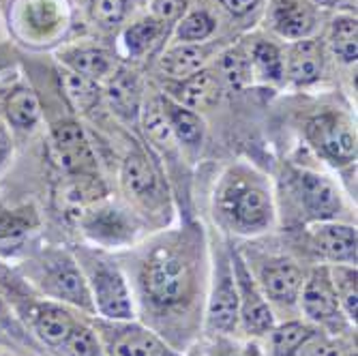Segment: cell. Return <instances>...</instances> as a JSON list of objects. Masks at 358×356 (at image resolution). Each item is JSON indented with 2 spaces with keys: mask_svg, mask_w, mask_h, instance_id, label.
Instances as JSON below:
<instances>
[{
  "mask_svg": "<svg viewBox=\"0 0 358 356\" xmlns=\"http://www.w3.org/2000/svg\"><path fill=\"white\" fill-rule=\"evenodd\" d=\"M221 356H232V354H221Z\"/></svg>",
  "mask_w": 358,
  "mask_h": 356,
  "instance_id": "cell-42",
  "label": "cell"
},
{
  "mask_svg": "<svg viewBox=\"0 0 358 356\" xmlns=\"http://www.w3.org/2000/svg\"><path fill=\"white\" fill-rule=\"evenodd\" d=\"M122 183L129 193H134L140 200L157 198L159 193V178L152 166L140 155H134L124 161L122 166Z\"/></svg>",
  "mask_w": 358,
  "mask_h": 356,
  "instance_id": "cell-16",
  "label": "cell"
},
{
  "mask_svg": "<svg viewBox=\"0 0 358 356\" xmlns=\"http://www.w3.org/2000/svg\"><path fill=\"white\" fill-rule=\"evenodd\" d=\"M238 318L241 311H238V290H236L234 273L230 264L223 262L208 305V327L219 333H230L236 329Z\"/></svg>",
  "mask_w": 358,
  "mask_h": 356,
  "instance_id": "cell-7",
  "label": "cell"
},
{
  "mask_svg": "<svg viewBox=\"0 0 358 356\" xmlns=\"http://www.w3.org/2000/svg\"><path fill=\"white\" fill-rule=\"evenodd\" d=\"M227 211L245 232L262 230L271 223V200L257 187H238L227 202Z\"/></svg>",
  "mask_w": 358,
  "mask_h": 356,
  "instance_id": "cell-9",
  "label": "cell"
},
{
  "mask_svg": "<svg viewBox=\"0 0 358 356\" xmlns=\"http://www.w3.org/2000/svg\"><path fill=\"white\" fill-rule=\"evenodd\" d=\"M60 82H62V88H64V94H67L69 104L76 110L86 112L99 101V86H96L94 80L80 76L76 71H64L60 76Z\"/></svg>",
  "mask_w": 358,
  "mask_h": 356,
  "instance_id": "cell-20",
  "label": "cell"
},
{
  "mask_svg": "<svg viewBox=\"0 0 358 356\" xmlns=\"http://www.w3.org/2000/svg\"><path fill=\"white\" fill-rule=\"evenodd\" d=\"M144 127H146V134H148L159 146H172V142H174V131H172V127H170V120H168L166 110L161 108L157 101H152V104L146 108Z\"/></svg>",
  "mask_w": 358,
  "mask_h": 356,
  "instance_id": "cell-29",
  "label": "cell"
},
{
  "mask_svg": "<svg viewBox=\"0 0 358 356\" xmlns=\"http://www.w3.org/2000/svg\"><path fill=\"white\" fill-rule=\"evenodd\" d=\"M88 232L103 243H122L129 236V228L118 211H99L86 223Z\"/></svg>",
  "mask_w": 358,
  "mask_h": 356,
  "instance_id": "cell-21",
  "label": "cell"
},
{
  "mask_svg": "<svg viewBox=\"0 0 358 356\" xmlns=\"http://www.w3.org/2000/svg\"><path fill=\"white\" fill-rule=\"evenodd\" d=\"M9 152H11V140H9V136H7L5 129L0 127V166H3L5 161H7Z\"/></svg>",
  "mask_w": 358,
  "mask_h": 356,
  "instance_id": "cell-40",
  "label": "cell"
},
{
  "mask_svg": "<svg viewBox=\"0 0 358 356\" xmlns=\"http://www.w3.org/2000/svg\"><path fill=\"white\" fill-rule=\"evenodd\" d=\"M45 287L48 292L60 301L73 303L82 309H92V294L88 281L80 273V269L69 260V257H58L50 266L45 275Z\"/></svg>",
  "mask_w": 358,
  "mask_h": 356,
  "instance_id": "cell-6",
  "label": "cell"
},
{
  "mask_svg": "<svg viewBox=\"0 0 358 356\" xmlns=\"http://www.w3.org/2000/svg\"><path fill=\"white\" fill-rule=\"evenodd\" d=\"M358 30H356V22L350 17H341L335 22L333 28V50L335 54L343 60V62H354L356 54H358Z\"/></svg>",
  "mask_w": 358,
  "mask_h": 356,
  "instance_id": "cell-28",
  "label": "cell"
},
{
  "mask_svg": "<svg viewBox=\"0 0 358 356\" xmlns=\"http://www.w3.org/2000/svg\"><path fill=\"white\" fill-rule=\"evenodd\" d=\"M311 243L333 262H356V230L350 225H320L311 236Z\"/></svg>",
  "mask_w": 358,
  "mask_h": 356,
  "instance_id": "cell-14",
  "label": "cell"
},
{
  "mask_svg": "<svg viewBox=\"0 0 358 356\" xmlns=\"http://www.w3.org/2000/svg\"><path fill=\"white\" fill-rule=\"evenodd\" d=\"M67 62L71 64V69L80 76H86L90 80H96L108 73L110 60L101 50H80L71 52L67 56Z\"/></svg>",
  "mask_w": 358,
  "mask_h": 356,
  "instance_id": "cell-27",
  "label": "cell"
},
{
  "mask_svg": "<svg viewBox=\"0 0 358 356\" xmlns=\"http://www.w3.org/2000/svg\"><path fill=\"white\" fill-rule=\"evenodd\" d=\"M90 294L92 305L110 320L127 322L134 318V303L124 277L110 262H94L90 266Z\"/></svg>",
  "mask_w": 358,
  "mask_h": 356,
  "instance_id": "cell-2",
  "label": "cell"
},
{
  "mask_svg": "<svg viewBox=\"0 0 358 356\" xmlns=\"http://www.w3.org/2000/svg\"><path fill=\"white\" fill-rule=\"evenodd\" d=\"M301 187V198L305 208L309 211L311 217L315 219H333L341 211V200L337 189L320 174L313 172H303L299 178Z\"/></svg>",
  "mask_w": 358,
  "mask_h": 356,
  "instance_id": "cell-12",
  "label": "cell"
},
{
  "mask_svg": "<svg viewBox=\"0 0 358 356\" xmlns=\"http://www.w3.org/2000/svg\"><path fill=\"white\" fill-rule=\"evenodd\" d=\"M294 356H341V350L327 337L311 333L305 343L294 352Z\"/></svg>",
  "mask_w": 358,
  "mask_h": 356,
  "instance_id": "cell-35",
  "label": "cell"
},
{
  "mask_svg": "<svg viewBox=\"0 0 358 356\" xmlns=\"http://www.w3.org/2000/svg\"><path fill=\"white\" fill-rule=\"evenodd\" d=\"M30 315H32V329H35V333L45 343L58 346V348H62V343L69 339V335L78 327L73 315L67 309H62L60 305H54V303L37 305Z\"/></svg>",
  "mask_w": 358,
  "mask_h": 356,
  "instance_id": "cell-13",
  "label": "cell"
},
{
  "mask_svg": "<svg viewBox=\"0 0 358 356\" xmlns=\"http://www.w3.org/2000/svg\"><path fill=\"white\" fill-rule=\"evenodd\" d=\"M301 303L309 320L324 327H341L343 309L337 301L329 269H315L311 273L309 281L303 287Z\"/></svg>",
  "mask_w": 358,
  "mask_h": 356,
  "instance_id": "cell-3",
  "label": "cell"
},
{
  "mask_svg": "<svg viewBox=\"0 0 358 356\" xmlns=\"http://www.w3.org/2000/svg\"><path fill=\"white\" fill-rule=\"evenodd\" d=\"M41 114V106L37 101L35 92L30 90H15L9 99H7V116L9 120L20 127V129H28L39 120Z\"/></svg>",
  "mask_w": 358,
  "mask_h": 356,
  "instance_id": "cell-23",
  "label": "cell"
},
{
  "mask_svg": "<svg viewBox=\"0 0 358 356\" xmlns=\"http://www.w3.org/2000/svg\"><path fill=\"white\" fill-rule=\"evenodd\" d=\"M259 281H262L264 294L281 305L296 303L303 290V273L301 269L285 257H277L262 266L259 271Z\"/></svg>",
  "mask_w": 358,
  "mask_h": 356,
  "instance_id": "cell-8",
  "label": "cell"
},
{
  "mask_svg": "<svg viewBox=\"0 0 358 356\" xmlns=\"http://www.w3.org/2000/svg\"><path fill=\"white\" fill-rule=\"evenodd\" d=\"M108 339L110 356H176L164 341L142 327H118Z\"/></svg>",
  "mask_w": 358,
  "mask_h": 356,
  "instance_id": "cell-10",
  "label": "cell"
},
{
  "mask_svg": "<svg viewBox=\"0 0 358 356\" xmlns=\"http://www.w3.org/2000/svg\"><path fill=\"white\" fill-rule=\"evenodd\" d=\"M62 350L69 356H99V341L90 329L78 325L69 339L62 343Z\"/></svg>",
  "mask_w": 358,
  "mask_h": 356,
  "instance_id": "cell-31",
  "label": "cell"
},
{
  "mask_svg": "<svg viewBox=\"0 0 358 356\" xmlns=\"http://www.w3.org/2000/svg\"><path fill=\"white\" fill-rule=\"evenodd\" d=\"M234 281L238 290V311L247 333L262 335L273 329V311L264 297L259 294L253 279L249 277L245 262L241 257H234Z\"/></svg>",
  "mask_w": 358,
  "mask_h": 356,
  "instance_id": "cell-4",
  "label": "cell"
},
{
  "mask_svg": "<svg viewBox=\"0 0 358 356\" xmlns=\"http://www.w3.org/2000/svg\"><path fill=\"white\" fill-rule=\"evenodd\" d=\"M166 114L178 142L187 146H198L202 142V120L193 112L182 110L178 106H166Z\"/></svg>",
  "mask_w": 358,
  "mask_h": 356,
  "instance_id": "cell-24",
  "label": "cell"
},
{
  "mask_svg": "<svg viewBox=\"0 0 358 356\" xmlns=\"http://www.w3.org/2000/svg\"><path fill=\"white\" fill-rule=\"evenodd\" d=\"M176 94L187 108L204 110V108H210L219 99V82L210 71H200L182 80Z\"/></svg>",
  "mask_w": 358,
  "mask_h": 356,
  "instance_id": "cell-17",
  "label": "cell"
},
{
  "mask_svg": "<svg viewBox=\"0 0 358 356\" xmlns=\"http://www.w3.org/2000/svg\"><path fill=\"white\" fill-rule=\"evenodd\" d=\"M159 35V24L155 20L138 22L124 32V45L131 54H142Z\"/></svg>",
  "mask_w": 358,
  "mask_h": 356,
  "instance_id": "cell-30",
  "label": "cell"
},
{
  "mask_svg": "<svg viewBox=\"0 0 358 356\" xmlns=\"http://www.w3.org/2000/svg\"><path fill=\"white\" fill-rule=\"evenodd\" d=\"M208 56L206 48L200 45H182L166 54V58L161 60V69H164L170 78L176 80H187L193 73H198L200 67L204 64Z\"/></svg>",
  "mask_w": 358,
  "mask_h": 356,
  "instance_id": "cell-19",
  "label": "cell"
},
{
  "mask_svg": "<svg viewBox=\"0 0 358 356\" xmlns=\"http://www.w3.org/2000/svg\"><path fill=\"white\" fill-rule=\"evenodd\" d=\"M54 144L60 155V164L71 172L92 168V152L86 134L78 122H60L54 127Z\"/></svg>",
  "mask_w": 358,
  "mask_h": 356,
  "instance_id": "cell-11",
  "label": "cell"
},
{
  "mask_svg": "<svg viewBox=\"0 0 358 356\" xmlns=\"http://www.w3.org/2000/svg\"><path fill=\"white\" fill-rule=\"evenodd\" d=\"M287 71L289 78L299 84H309L317 80L322 73V48L311 39L299 41L289 54Z\"/></svg>",
  "mask_w": 358,
  "mask_h": 356,
  "instance_id": "cell-18",
  "label": "cell"
},
{
  "mask_svg": "<svg viewBox=\"0 0 358 356\" xmlns=\"http://www.w3.org/2000/svg\"><path fill=\"white\" fill-rule=\"evenodd\" d=\"M213 28H215V22L210 20V15L200 11L182 20V24L178 26V37L185 41H202L210 35Z\"/></svg>",
  "mask_w": 358,
  "mask_h": 356,
  "instance_id": "cell-33",
  "label": "cell"
},
{
  "mask_svg": "<svg viewBox=\"0 0 358 356\" xmlns=\"http://www.w3.org/2000/svg\"><path fill=\"white\" fill-rule=\"evenodd\" d=\"M110 101L118 114H122L124 118H134L138 112V104H140L136 78L129 73L116 76L114 82L110 84Z\"/></svg>",
  "mask_w": 358,
  "mask_h": 356,
  "instance_id": "cell-22",
  "label": "cell"
},
{
  "mask_svg": "<svg viewBox=\"0 0 358 356\" xmlns=\"http://www.w3.org/2000/svg\"><path fill=\"white\" fill-rule=\"evenodd\" d=\"M331 273V281H333V287H335V294H337V301L341 305V309L345 311V315L350 320H356V269L352 266H337L335 271H329Z\"/></svg>",
  "mask_w": 358,
  "mask_h": 356,
  "instance_id": "cell-25",
  "label": "cell"
},
{
  "mask_svg": "<svg viewBox=\"0 0 358 356\" xmlns=\"http://www.w3.org/2000/svg\"><path fill=\"white\" fill-rule=\"evenodd\" d=\"M221 5L232 15H245L257 5V0H221Z\"/></svg>",
  "mask_w": 358,
  "mask_h": 356,
  "instance_id": "cell-39",
  "label": "cell"
},
{
  "mask_svg": "<svg viewBox=\"0 0 358 356\" xmlns=\"http://www.w3.org/2000/svg\"><path fill=\"white\" fill-rule=\"evenodd\" d=\"M313 331L301 322H289L273 333V356H294V352L305 343Z\"/></svg>",
  "mask_w": 358,
  "mask_h": 356,
  "instance_id": "cell-26",
  "label": "cell"
},
{
  "mask_svg": "<svg viewBox=\"0 0 358 356\" xmlns=\"http://www.w3.org/2000/svg\"><path fill=\"white\" fill-rule=\"evenodd\" d=\"M90 15L103 26H114L124 15V0H90Z\"/></svg>",
  "mask_w": 358,
  "mask_h": 356,
  "instance_id": "cell-34",
  "label": "cell"
},
{
  "mask_svg": "<svg viewBox=\"0 0 358 356\" xmlns=\"http://www.w3.org/2000/svg\"><path fill=\"white\" fill-rule=\"evenodd\" d=\"M5 325H7V311H5L3 303H0V333H3Z\"/></svg>",
  "mask_w": 358,
  "mask_h": 356,
  "instance_id": "cell-41",
  "label": "cell"
},
{
  "mask_svg": "<svg viewBox=\"0 0 358 356\" xmlns=\"http://www.w3.org/2000/svg\"><path fill=\"white\" fill-rule=\"evenodd\" d=\"M307 136L324 155H329L335 161H352L356 157V138L348 120L339 116H320L309 122Z\"/></svg>",
  "mask_w": 358,
  "mask_h": 356,
  "instance_id": "cell-5",
  "label": "cell"
},
{
  "mask_svg": "<svg viewBox=\"0 0 358 356\" xmlns=\"http://www.w3.org/2000/svg\"><path fill=\"white\" fill-rule=\"evenodd\" d=\"M187 9L185 0H155L152 3V11L161 22H172L178 20Z\"/></svg>",
  "mask_w": 358,
  "mask_h": 356,
  "instance_id": "cell-38",
  "label": "cell"
},
{
  "mask_svg": "<svg viewBox=\"0 0 358 356\" xmlns=\"http://www.w3.org/2000/svg\"><path fill=\"white\" fill-rule=\"evenodd\" d=\"M253 60L257 69L262 71L264 78L279 80L283 76V60L279 56V50L271 43H257L253 50Z\"/></svg>",
  "mask_w": 358,
  "mask_h": 356,
  "instance_id": "cell-32",
  "label": "cell"
},
{
  "mask_svg": "<svg viewBox=\"0 0 358 356\" xmlns=\"http://www.w3.org/2000/svg\"><path fill=\"white\" fill-rule=\"evenodd\" d=\"M221 69H223V76L227 78V82L234 86H243L247 82V62L236 52L225 54V58L221 62Z\"/></svg>",
  "mask_w": 358,
  "mask_h": 356,
  "instance_id": "cell-37",
  "label": "cell"
},
{
  "mask_svg": "<svg viewBox=\"0 0 358 356\" xmlns=\"http://www.w3.org/2000/svg\"><path fill=\"white\" fill-rule=\"evenodd\" d=\"M273 22L281 35L303 39L313 28V11L301 0H275Z\"/></svg>",
  "mask_w": 358,
  "mask_h": 356,
  "instance_id": "cell-15",
  "label": "cell"
},
{
  "mask_svg": "<svg viewBox=\"0 0 358 356\" xmlns=\"http://www.w3.org/2000/svg\"><path fill=\"white\" fill-rule=\"evenodd\" d=\"M30 228V219L22 213L0 211V238H13Z\"/></svg>",
  "mask_w": 358,
  "mask_h": 356,
  "instance_id": "cell-36",
  "label": "cell"
},
{
  "mask_svg": "<svg viewBox=\"0 0 358 356\" xmlns=\"http://www.w3.org/2000/svg\"><path fill=\"white\" fill-rule=\"evenodd\" d=\"M191 271L178 255L157 251L142 271L144 292L152 305L174 307L191 294Z\"/></svg>",
  "mask_w": 358,
  "mask_h": 356,
  "instance_id": "cell-1",
  "label": "cell"
}]
</instances>
